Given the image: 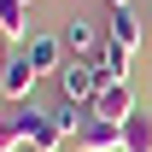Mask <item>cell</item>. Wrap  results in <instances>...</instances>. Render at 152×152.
I'll use <instances>...</instances> for the list:
<instances>
[{"label": "cell", "mask_w": 152, "mask_h": 152, "mask_svg": "<svg viewBox=\"0 0 152 152\" xmlns=\"http://www.w3.org/2000/svg\"><path fill=\"white\" fill-rule=\"evenodd\" d=\"M12 123H18V134H23L29 152H58V140H64V129L53 123V111H41V105H29V99L12 111Z\"/></svg>", "instance_id": "cell-1"}, {"label": "cell", "mask_w": 152, "mask_h": 152, "mask_svg": "<svg viewBox=\"0 0 152 152\" xmlns=\"http://www.w3.org/2000/svg\"><path fill=\"white\" fill-rule=\"evenodd\" d=\"M94 94H99V64L94 58H64V64H58V99L94 105Z\"/></svg>", "instance_id": "cell-2"}, {"label": "cell", "mask_w": 152, "mask_h": 152, "mask_svg": "<svg viewBox=\"0 0 152 152\" xmlns=\"http://www.w3.org/2000/svg\"><path fill=\"white\" fill-rule=\"evenodd\" d=\"M88 111L105 117V123H129L140 105H134V88H129V82H105V88L94 94V105H88Z\"/></svg>", "instance_id": "cell-3"}, {"label": "cell", "mask_w": 152, "mask_h": 152, "mask_svg": "<svg viewBox=\"0 0 152 152\" xmlns=\"http://www.w3.org/2000/svg\"><path fill=\"white\" fill-rule=\"evenodd\" d=\"M29 88H35V64H29V53H23V47H12V58H6V76H0V99L23 105V99H29Z\"/></svg>", "instance_id": "cell-4"}, {"label": "cell", "mask_w": 152, "mask_h": 152, "mask_svg": "<svg viewBox=\"0 0 152 152\" xmlns=\"http://www.w3.org/2000/svg\"><path fill=\"white\" fill-rule=\"evenodd\" d=\"M76 146L82 152H123V123H105V117H88V129L76 134Z\"/></svg>", "instance_id": "cell-5"}, {"label": "cell", "mask_w": 152, "mask_h": 152, "mask_svg": "<svg viewBox=\"0 0 152 152\" xmlns=\"http://www.w3.org/2000/svg\"><path fill=\"white\" fill-rule=\"evenodd\" d=\"M23 53H29V64H35V76H47V70L58 76V64L70 58L58 35H29V41H23Z\"/></svg>", "instance_id": "cell-6"}, {"label": "cell", "mask_w": 152, "mask_h": 152, "mask_svg": "<svg viewBox=\"0 0 152 152\" xmlns=\"http://www.w3.org/2000/svg\"><path fill=\"white\" fill-rule=\"evenodd\" d=\"M105 47H123V53L140 47V23H134L129 6H111V18H105Z\"/></svg>", "instance_id": "cell-7"}, {"label": "cell", "mask_w": 152, "mask_h": 152, "mask_svg": "<svg viewBox=\"0 0 152 152\" xmlns=\"http://www.w3.org/2000/svg\"><path fill=\"white\" fill-rule=\"evenodd\" d=\"M58 41H64V53H70V58H94V53H99V35H94V23H88V18H70L64 29H58Z\"/></svg>", "instance_id": "cell-8"}, {"label": "cell", "mask_w": 152, "mask_h": 152, "mask_svg": "<svg viewBox=\"0 0 152 152\" xmlns=\"http://www.w3.org/2000/svg\"><path fill=\"white\" fill-rule=\"evenodd\" d=\"M0 41H12V47L29 41V6L23 0H0Z\"/></svg>", "instance_id": "cell-9"}, {"label": "cell", "mask_w": 152, "mask_h": 152, "mask_svg": "<svg viewBox=\"0 0 152 152\" xmlns=\"http://www.w3.org/2000/svg\"><path fill=\"white\" fill-rule=\"evenodd\" d=\"M94 64H99V88H105V82H129L134 53H123V47H99V53H94Z\"/></svg>", "instance_id": "cell-10"}, {"label": "cell", "mask_w": 152, "mask_h": 152, "mask_svg": "<svg viewBox=\"0 0 152 152\" xmlns=\"http://www.w3.org/2000/svg\"><path fill=\"white\" fill-rule=\"evenodd\" d=\"M123 140H129L123 152H152V117H146V111H134L129 123H123Z\"/></svg>", "instance_id": "cell-11"}, {"label": "cell", "mask_w": 152, "mask_h": 152, "mask_svg": "<svg viewBox=\"0 0 152 152\" xmlns=\"http://www.w3.org/2000/svg\"><path fill=\"white\" fill-rule=\"evenodd\" d=\"M18 146H23L18 123H12V117H0V152H18Z\"/></svg>", "instance_id": "cell-12"}, {"label": "cell", "mask_w": 152, "mask_h": 152, "mask_svg": "<svg viewBox=\"0 0 152 152\" xmlns=\"http://www.w3.org/2000/svg\"><path fill=\"white\" fill-rule=\"evenodd\" d=\"M6 58H12V41H0V76H6Z\"/></svg>", "instance_id": "cell-13"}, {"label": "cell", "mask_w": 152, "mask_h": 152, "mask_svg": "<svg viewBox=\"0 0 152 152\" xmlns=\"http://www.w3.org/2000/svg\"><path fill=\"white\" fill-rule=\"evenodd\" d=\"M111 6H129V0H111Z\"/></svg>", "instance_id": "cell-14"}, {"label": "cell", "mask_w": 152, "mask_h": 152, "mask_svg": "<svg viewBox=\"0 0 152 152\" xmlns=\"http://www.w3.org/2000/svg\"><path fill=\"white\" fill-rule=\"evenodd\" d=\"M23 6H35V0H23Z\"/></svg>", "instance_id": "cell-15"}]
</instances>
